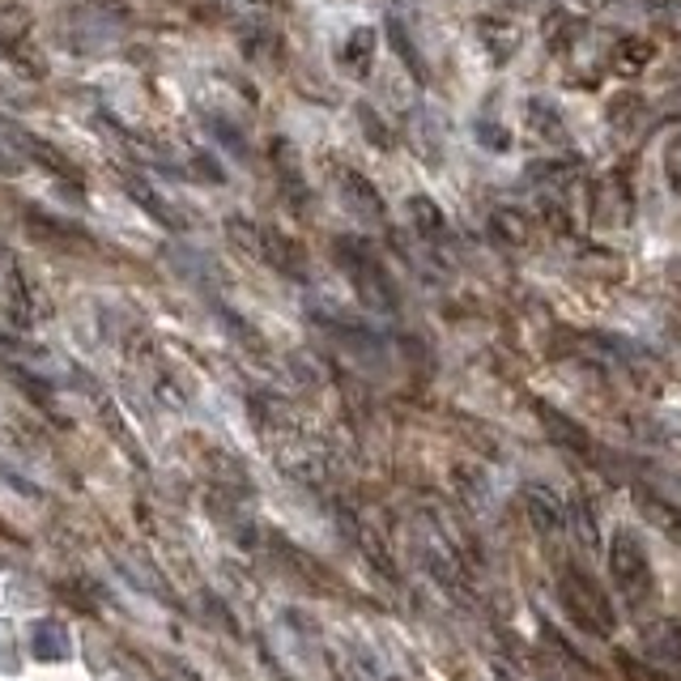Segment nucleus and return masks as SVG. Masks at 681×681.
Here are the masks:
<instances>
[{
	"instance_id": "obj_1",
	"label": "nucleus",
	"mask_w": 681,
	"mask_h": 681,
	"mask_svg": "<svg viewBox=\"0 0 681 681\" xmlns=\"http://www.w3.org/2000/svg\"><path fill=\"white\" fill-rule=\"evenodd\" d=\"M0 55L27 73L30 82H43L48 78V60H43V48L34 39V13L27 4H0Z\"/></svg>"
},
{
	"instance_id": "obj_2",
	"label": "nucleus",
	"mask_w": 681,
	"mask_h": 681,
	"mask_svg": "<svg viewBox=\"0 0 681 681\" xmlns=\"http://www.w3.org/2000/svg\"><path fill=\"white\" fill-rule=\"evenodd\" d=\"M609 575H613L618 592H622L630 605L652 600V588H656L652 563H648L643 541H639L630 528H618V533L609 537Z\"/></svg>"
},
{
	"instance_id": "obj_3",
	"label": "nucleus",
	"mask_w": 681,
	"mask_h": 681,
	"mask_svg": "<svg viewBox=\"0 0 681 681\" xmlns=\"http://www.w3.org/2000/svg\"><path fill=\"white\" fill-rule=\"evenodd\" d=\"M337 265L350 272L358 299L367 302V307H375V311H392V307H396L392 281H388V272H383V265L375 260V251L367 244H358V239H337Z\"/></svg>"
},
{
	"instance_id": "obj_4",
	"label": "nucleus",
	"mask_w": 681,
	"mask_h": 681,
	"mask_svg": "<svg viewBox=\"0 0 681 681\" xmlns=\"http://www.w3.org/2000/svg\"><path fill=\"white\" fill-rule=\"evenodd\" d=\"M558 592H563V605L571 609V618L579 622V627L597 630V634H613V627H618V613H613L609 597H605V592H600L597 584H592L584 571H575L571 563H567V567H558Z\"/></svg>"
},
{
	"instance_id": "obj_5",
	"label": "nucleus",
	"mask_w": 681,
	"mask_h": 681,
	"mask_svg": "<svg viewBox=\"0 0 681 681\" xmlns=\"http://www.w3.org/2000/svg\"><path fill=\"white\" fill-rule=\"evenodd\" d=\"M592 218L597 226H609V230H627L634 221V188L622 171H609L600 175L597 188H592Z\"/></svg>"
},
{
	"instance_id": "obj_6",
	"label": "nucleus",
	"mask_w": 681,
	"mask_h": 681,
	"mask_svg": "<svg viewBox=\"0 0 681 681\" xmlns=\"http://www.w3.org/2000/svg\"><path fill=\"white\" fill-rule=\"evenodd\" d=\"M9 141H18V154H22L27 163L43 166L48 175L64 179V184H82L78 163H73L64 149H55L52 141H43V136H34V133H22V128H9Z\"/></svg>"
},
{
	"instance_id": "obj_7",
	"label": "nucleus",
	"mask_w": 681,
	"mask_h": 681,
	"mask_svg": "<svg viewBox=\"0 0 681 681\" xmlns=\"http://www.w3.org/2000/svg\"><path fill=\"white\" fill-rule=\"evenodd\" d=\"M477 43H482V52L491 55L494 64H507L519 52V43H524V30H519V22L503 18V13H486V18H477Z\"/></svg>"
},
{
	"instance_id": "obj_8",
	"label": "nucleus",
	"mask_w": 681,
	"mask_h": 681,
	"mask_svg": "<svg viewBox=\"0 0 681 681\" xmlns=\"http://www.w3.org/2000/svg\"><path fill=\"white\" fill-rule=\"evenodd\" d=\"M337 188H341V200L350 205V214H358L362 221H383V196L362 171L345 166L341 179H337Z\"/></svg>"
},
{
	"instance_id": "obj_9",
	"label": "nucleus",
	"mask_w": 681,
	"mask_h": 681,
	"mask_svg": "<svg viewBox=\"0 0 681 681\" xmlns=\"http://www.w3.org/2000/svg\"><path fill=\"white\" fill-rule=\"evenodd\" d=\"M491 235L498 247H512V251H519V247L533 244V235H537V221H533V214H524V209H516V205H498L491 214Z\"/></svg>"
},
{
	"instance_id": "obj_10",
	"label": "nucleus",
	"mask_w": 681,
	"mask_h": 681,
	"mask_svg": "<svg viewBox=\"0 0 681 681\" xmlns=\"http://www.w3.org/2000/svg\"><path fill=\"white\" fill-rule=\"evenodd\" d=\"M537 417H541V426H545V435L554 438V443H563V447H571V452H579V456H588L592 452V435L575 422V417H567L563 409H554V405H545V401H537Z\"/></svg>"
},
{
	"instance_id": "obj_11",
	"label": "nucleus",
	"mask_w": 681,
	"mask_h": 681,
	"mask_svg": "<svg viewBox=\"0 0 681 681\" xmlns=\"http://www.w3.org/2000/svg\"><path fill=\"white\" fill-rule=\"evenodd\" d=\"M260 260H269L277 272H286V277H307V251H302L295 239H286L281 230H272L265 226V239H260Z\"/></svg>"
},
{
	"instance_id": "obj_12",
	"label": "nucleus",
	"mask_w": 681,
	"mask_h": 681,
	"mask_svg": "<svg viewBox=\"0 0 681 681\" xmlns=\"http://www.w3.org/2000/svg\"><path fill=\"white\" fill-rule=\"evenodd\" d=\"M120 184H124V192H128V196H133L136 205H141V209H145L149 218L158 221V226H166V230H179V226H184V218H175L171 200H166L163 192L154 188L149 179H141V175H133V171H128V175H124Z\"/></svg>"
},
{
	"instance_id": "obj_13",
	"label": "nucleus",
	"mask_w": 681,
	"mask_h": 681,
	"mask_svg": "<svg viewBox=\"0 0 681 681\" xmlns=\"http://www.w3.org/2000/svg\"><path fill=\"white\" fill-rule=\"evenodd\" d=\"M634 503H639V512H643L648 524H656L660 533H669V537L681 545V507L678 503H669L664 494L648 491V486H634Z\"/></svg>"
},
{
	"instance_id": "obj_14",
	"label": "nucleus",
	"mask_w": 681,
	"mask_h": 681,
	"mask_svg": "<svg viewBox=\"0 0 681 681\" xmlns=\"http://www.w3.org/2000/svg\"><path fill=\"white\" fill-rule=\"evenodd\" d=\"M656 60V43L652 39H639V34H630V39H618L613 43V55H609V69L618 73V78H639L648 64Z\"/></svg>"
},
{
	"instance_id": "obj_15",
	"label": "nucleus",
	"mask_w": 681,
	"mask_h": 681,
	"mask_svg": "<svg viewBox=\"0 0 681 681\" xmlns=\"http://www.w3.org/2000/svg\"><path fill=\"white\" fill-rule=\"evenodd\" d=\"M27 230L34 239H43L48 247H64V251H73V247H90L78 226H69V221L60 218H48V214H27Z\"/></svg>"
},
{
	"instance_id": "obj_16",
	"label": "nucleus",
	"mask_w": 681,
	"mask_h": 681,
	"mask_svg": "<svg viewBox=\"0 0 681 681\" xmlns=\"http://www.w3.org/2000/svg\"><path fill=\"white\" fill-rule=\"evenodd\" d=\"M375 52H380V34L371 27H358L354 34L345 39V48H341V64H345L354 78H367L371 64H375Z\"/></svg>"
},
{
	"instance_id": "obj_17",
	"label": "nucleus",
	"mask_w": 681,
	"mask_h": 681,
	"mask_svg": "<svg viewBox=\"0 0 681 681\" xmlns=\"http://www.w3.org/2000/svg\"><path fill=\"white\" fill-rule=\"evenodd\" d=\"M409 221H413V230H417L426 244L447 235V218H443L438 200H431V196H409Z\"/></svg>"
},
{
	"instance_id": "obj_18",
	"label": "nucleus",
	"mask_w": 681,
	"mask_h": 681,
	"mask_svg": "<svg viewBox=\"0 0 681 681\" xmlns=\"http://www.w3.org/2000/svg\"><path fill=\"white\" fill-rule=\"evenodd\" d=\"M528 516H533V524L549 537V533H558V528L567 524V507L545 491V486H533V491H528Z\"/></svg>"
},
{
	"instance_id": "obj_19",
	"label": "nucleus",
	"mask_w": 681,
	"mask_h": 681,
	"mask_svg": "<svg viewBox=\"0 0 681 681\" xmlns=\"http://www.w3.org/2000/svg\"><path fill=\"white\" fill-rule=\"evenodd\" d=\"M272 166H277V175H281L286 192H290L295 200H302V196H307V184H302V166H299V154H295V145H290L286 136H277V141H272Z\"/></svg>"
},
{
	"instance_id": "obj_20",
	"label": "nucleus",
	"mask_w": 681,
	"mask_h": 681,
	"mask_svg": "<svg viewBox=\"0 0 681 681\" xmlns=\"http://www.w3.org/2000/svg\"><path fill=\"white\" fill-rule=\"evenodd\" d=\"M579 34H584V22L579 18H571V13H549L545 18V27H541V39L554 48V52H571L575 43H579Z\"/></svg>"
},
{
	"instance_id": "obj_21",
	"label": "nucleus",
	"mask_w": 681,
	"mask_h": 681,
	"mask_svg": "<svg viewBox=\"0 0 681 681\" xmlns=\"http://www.w3.org/2000/svg\"><path fill=\"white\" fill-rule=\"evenodd\" d=\"M528 128H533V136H541V141H563V115H558L554 103L533 99L528 103Z\"/></svg>"
},
{
	"instance_id": "obj_22",
	"label": "nucleus",
	"mask_w": 681,
	"mask_h": 681,
	"mask_svg": "<svg viewBox=\"0 0 681 681\" xmlns=\"http://www.w3.org/2000/svg\"><path fill=\"white\" fill-rule=\"evenodd\" d=\"M226 235H230V244L247 251V256H260V239H265V226H256V221H247L244 214H230L226 218Z\"/></svg>"
},
{
	"instance_id": "obj_23",
	"label": "nucleus",
	"mask_w": 681,
	"mask_h": 681,
	"mask_svg": "<svg viewBox=\"0 0 681 681\" xmlns=\"http://www.w3.org/2000/svg\"><path fill=\"white\" fill-rule=\"evenodd\" d=\"M648 648L656 652V660L660 664H673V669H681V622H669V627H660L648 639Z\"/></svg>"
},
{
	"instance_id": "obj_24",
	"label": "nucleus",
	"mask_w": 681,
	"mask_h": 681,
	"mask_svg": "<svg viewBox=\"0 0 681 681\" xmlns=\"http://www.w3.org/2000/svg\"><path fill=\"white\" fill-rule=\"evenodd\" d=\"M388 34H392V48L396 55L409 64V73H413V82H426V64H422V55L413 52V39H409V30L396 22V18H388Z\"/></svg>"
},
{
	"instance_id": "obj_25",
	"label": "nucleus",
	"mask_w": 681,
	"mask_h": 681,
	"mask_svg": "<svg viewBox=\"0 0 681 681\" xmlns=\"http://www.w3.org/2000/svg\"><path fill=\"white\" fill-rule=\"evenodd\" d=\"M643 99L634 94V90H627V94H618L613 103H609V124L613 128H634V120H643Z\"/></svg>"
},
{
	"instance_id": "obj_26",
	"label": "nucleus",
	"mask_w": 681,
	"mask_h": 681,
	"mask_svg": "<svg viewBox=\"0 0 681 681\" xmlns=\"http://www.w3.org/2000/svg\"><path fill=\"white\" fill-rule=\"evenodd\" d=\"M541 221L549 226V230H554V235H558V239H563V235H571V230H575L571 209H567V205H563L558 196H545V200H541Z\"/></svg>"
},
{
	"instance_id": "obj_27",
	"label": "nucleus",
	"mask_w": 681,
	"mask_h": 681,
	"mask_svg": "<svg viewBox=\"0 0 681 681\" xmlns=\"http://www.w3.org/2000/svg\"><path fill=\"white\" fill-rule=\"evenodd\" d=\"M477 141H482L491 154H507V149H512V133H507L503 124H491V120L477 124Z\"/></svg>"
},
{
	"instance_id": "obj_28",
	"label": "nucleus",
	"mask_w": 681,
	"mask_h": 681,
	"mask_svg": "<svg viewBox=\"0 0 681 681\" xmlns=\"http://www.w3.org/2000/svg\"><path fill=\"white\" fill-rule=\"evenodd\" d=\"M567 516H575V537H579V545H597V528H592V516H588V507L584 503H571L567 507Z\"/></svg>"
},
{
	"instance_id": "obj_29",
	"label": "nucleus",
	"mask_w": 681,
	"mask_h": 681,
	"mask_svg": "<svg viewBox=\"0 0 681 681\" xmlns=\"http://www.w3.org/2000/svg\"><path fill=\"white\" fill-rule=\"evenodd\" d=\"M664 179L673 192H681V136H673L669 149H664Z\"/></svg>"
},
{
	"instance_id": "obj_30",
	"label": "nucleus",
	"mask_w": 681,
	"mask_h": 681,
	"mask_svg": "<svg viewBox=\"0 0 681 681\" xmlns=\"http://www.w3.org/2000/svg\"><path fill=\"white\" fill-rule=\"evenodd\" d=\"M358 120H362V128L371 133V141H375L380 149H388V128H383L380 120H375V111H371V107H358Z\"/></svg>"
},
{
	"instance_id": "obj_31",
	"label": "nucleus",
	"mask_w": 681,
	"mask_h": 681,
	"mask_svg": "<svg viewBox=\"0 0 681 681\" xmlns=\"http://www.w3.org/2000/svg\"><path fill=\"white\" fill-rule=\"evenodd\" d=\"M669 281H673V286L681 290V256L673 260V265H669Z\"/></svg>"
},
{
	"instance_id": "obj_32",
	"label": "nucleus",
	"mask_w": 681,
	"mask_h": 681,
	"mask_svg": "<svg viewBox=\"0 0 681 681\" xmlns=\"http://www.w3.org/2000/svg\"><path fill=\"white\" fill-rule=\"evenodd\" d=\"M584 4H597L600 9V4H618V0H584Z\"/></svg>"
},
{
	"instance_id": "obj_33",
	"label": "nucleus",
	"mask_w": 681,
	"mask_h": 681,
	"mask_svg": "<svg viewBox=\"0 0 681 681\" xmlns=\"http://www.w3.org/2000/svg\"><path fill=\"white\" fill-rule=\"evenodd\" d=\"M678 55H681V39H678Z\"/></svg>"
}]
</instances>
